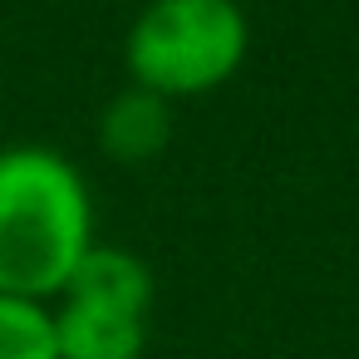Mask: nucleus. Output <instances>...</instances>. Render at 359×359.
<instances>
[{
    "label": "nucleus",
    "instance_id": "f257e3e1",
    "mask_svg": "<svg viewBox=\"0 0 359 359\" xmlns=\"http://www.w3.org/2000/svg\"><path fill=\"white\" fill-rule=\"evenodd\" d=\"M94 241V192L69 153L0 148V295L50 305Z\"/></svg>",
    "mask_w": 359,
    "mask_h": 359
},
{
    "label": "nucleus",
    "instance_id": "f03ea898",
    "mask_svg": "<svg viewBox=\"0 0 359 359\" xmlns=\"http://www.w3.org/2000/svg\"><path fill=\"white\" fill-rule=\"evenodd\" d=\"M251 55L241 0H143L123 35L128 84L177 104L226 89Z\"/></svg>",
    "mask_w": 359,
    "mask_h": 359
},
{
    "label": "nucleus",
    "instance_id": "7ed1b4c3",
    "mask_svg": "<svg viewBox=\"0 0 359 359\" xmlns=\"http://www.w3.org/2000/svg\"><path fill=\"white\" fill-rule=\"evenodd\" d=\"M153 295H158V280H153V266H148L138 251L94 241L55 300H89V305L148 315V310H153ZM55 300H50V305H55Z\"/></svg>",
    "mask_w": 359,
    "mask_h": 359
},
{
    "label": "nucleus",
    "instance_id": "20e7f679",
    "mask_svg": "<svg viewBox=\"0 0 359 359\" xmlns=\"http://www.w3.org/2000/svg\"><path fill=\"white\" fill-rule=\"evenodd\" d=\"M55 344L60 359H143L148 349V315L89 305V300H55Z\"/></svg>",
    "mask_w": 359,
    "mask_h": 359
},
{
    "label": "nucleus",
    "instance_id": "39448f33",
    "mask_svg": "<svg viewBox=\"0 0 359 359\" xmlns=\"http://www.w3.org/2000/svg\"><path fill=\"white\" fill-rule=\"evenodd\" d=\"M94 138L99 148L114 158V163H153L168 143H172V104L138 89V84H123L104 109H99V123H94Z\"/></svg>",
    "mask_w": 359,
    "mask_h": 359
},
{
    "label": "nucleus",
    "instance_id": "423d86ee",
    "mask_svg": "<svg viewBox=\"0 0 359 359\" xmlns=\"http://www.w3.org/2000/svg\"><path fill=\"white\" fill-rule=\"evenodd\" d=\"M0 359H60L55 310L45 300L0 295Z\"/></svg>",
    "mask_w": 359,
    "mask_h": 359
}]
</instances>
